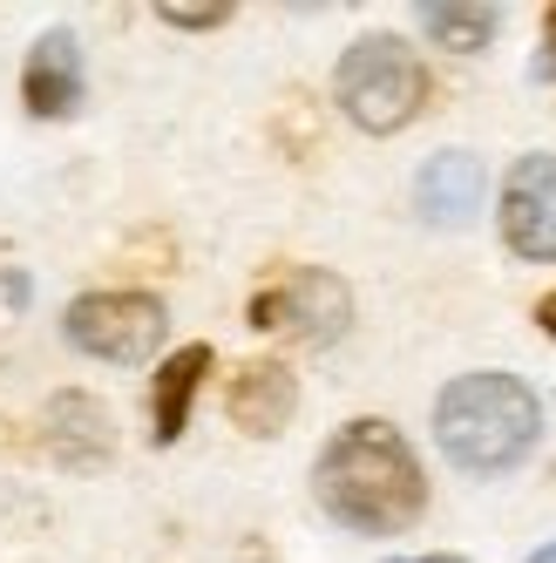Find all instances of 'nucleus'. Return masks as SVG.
Instances as JSON below:
<instances>
[{"label":"nucleus","mask_w":556,"mask_h":563,"mask_svg":"<svg viewBox=\"0 0 556 563\" xmlns=\"http://www.w3.org/2000/svg\"><path fill=\"white\" fill-rule=\"evenodd\" d=\"M502 238L515 258H556V156H523L502 184Z\"/></svg>","instance_id":"423d86ee"},{"label":"nucleus","mask_w":556,"mask_h":563,"mask_svg":"<svg viewBox=\"0 0 556 563\" xmlns=\"http://www.w3.org/2000/svg\"><path fill=\"white\" fill-rule=\"evenodd\" d=\"M21 102L27 115L42 123H62V115L82 109V48H75L68 27H48L27 55V75H21Z\"/></svg>","instance_id":"0eeeda50"},{"label":"nucleus","mask_w":556,"mask_h":563,"mask_svg":"<svg viewBox=\"0 0 556 563\" xmlns=\"http://www.w3.org/2000/svg\"><path fill=\"white\" fill-rule=\"evenodd\" d=\"M530 563H556V543H543V550H536V556H530Z\"/></svg>","instance_id":"dca6fc26"},{"label":"nucleus","mask_w":556,"mask_h":563,"mask_svg":"<svg viewBox=\"0 0 556 563\" xmlns=\"http://www.w3.org/2000/svg\"><path fill=\"white\" fill-rule=\"evenodd\" d=\"M414 563H462V556H414Z\"/></svg>","instance_id":"f3484780"},{"label":"nucleus","mask_w":556,"mask_h":563,"mask_svg":"<svg viewBox=\"0 0 556 563\" xmlns=\"http://www.w3.org/2000/svg\"><path fill=\"white\" fill-rule=\"evenodd\" d=\"M543 62L556 68V8H549V55H543ZM549 68H543V75H549Z\"/></svg>","instance_id":"2eb2a0df"},{"label":"nucleus","mask_w":556,"mask_h":563,"mask_svg":"<svg viewBox=\"0 0 556 563\" xmlns=\"http://www.w3.org/2000/svg\"><path fill=\"white\" fill-rule=\"evenodd\" d=\"M536 327H543V333H549V340H556V292H549V299H543V306H536Z\"/></svg>","instance_id":"4468645a"},{"label":"nucleus","mask_w":556,"mask_h":563,"mask_svg":"<svg viewBox=\"0 0 556 563\" xmlns=\"http://www.w3.org/2000/svg\"><path fill=\"white\" fill-rule=\"evenodd\" d=\"M156 14H164L170 27H218L237 8H231V0H190V8H184V0H156Z\"/></svg>","instance_id":"ddd939ff"},{"label":"nucleus","mask_w":556,"mask_h":563,"mask_svg":"<svg viewBox=\"0 0 556 563\" xmlns=\"http://www.w3.org/2000/svg\"><path fill=\"white\" fill-rule=\"evenodd\" d=\"M536 434H543V408L515 374H462L434 400V441L468 475L515 468L536 449Z\"/></svg>","instance_id":"f03ea898"},{"label":"nucleus","mask_w":556,"mask_h":563,"mask_svg":"<svg viewBox=\"0 0 556 563\" xmlns=\"http://www.w3.org/2000/svg\"><path fill=\"white\" fill-rule=\"evenodd\" d=\"M340 109L360 123L367 136H393L408 130L421 102H427V68L421 55L401 42V34H367V42H353L340 55Z\"/></svg>","instance_id":"7ed1b4c3"},{"label":"nucleus","mask_w":556,"mask_h":563,"mask_svg":"<svg viewBox=\"0 0 556 563\" xmlns=\"http://www.w3.org/2000/svg\"><path fill=\"white\" fill-rule=\"evenodd\" d=\"M421 21L448 55H475L496 34V8H462V0H434V8H421Z\"/></svg>","instance_id":"f8f14e48"},{"label":"nucleus","mask_w":556,"mask_h":563,"mask_svg":"<svg viewBox=\"0 0 556 563\" xmlns=\"http://www.w3.org/2000/svg\"><path fill=\"white\" fill-rule=\"evenodd\" d=\"M292 408H299V387H292V374L278 367V360H252V367H237V380H231V421L245 428V434L271 441L278 428L292 421Z\"/></svg>","instance_id":"9d476101"},{"label":"nucleus","mask_w":556,"mask_h":563,"mask_svg":"<svg viewBox=\"0 0 556 563\" xmlns=\"http://www.w3.org/2000/svg\"><path fill=\"white\" fill-rule=\"evenodd\" d=\"M42 441L55 449L62 468H102L109 449H115V428H109V415H102V400H96V394H75V387H68V394L48 400Z\"/></svg>","instance_id":"1a4fd4ad"},{"label":"nucleus","mask_w":556,"mask_h":563,"mask_svg":"<svg viewBox=\"0 0 556 563\" xmlns=\"http://www.w3.org/2000/svg\"><path fill=\"white\" fill-rule=\"evenodd\" d=\"M252 327L333 346L353 327V292H346V278H333V272H292L286 286H271V292L252 299Z\"/></svg>","instance_id":"39448f33"},{"label":"nucleus","mask_w":556,"mask_h":563,"mask_svg":"<svg viewBox=\"0 0 556 563\" xmlns=\"http://www.w3.org/2000/svg\"><path fill=\"white\" fill-rule=\"evenodd\" d=\"M68 340L109 360V367H136V360L156 353V340H164V299H149V292H82L68 306Z\"/></svg>","instance_id":"20e7f679"},{"label":"nucleus","mask_w":556,"mask_h":563,"mask_svg":"<svg viewBox=\"0 0 556 563\" xmlns=\"http://www.w3.org/2000/svg\"><path fill=\"white\" fill-rule=\"evenodd\" d=\"M414 211L434 224V231H455L482 211V164L468 150H442L421 164V184H414Z\"/></svg>","instance_id":"6e6552de"},{"label":"nucleus","mask_w":556,"mask_h":563,"mask_svg":"<svg viewBox=\"0 0 556 563\" xmlns=\"http://www.w3.org/2000/svg\"><path fill=\"white\" fill-rule=\"evenodd\" d=\"M204 374H211V346H184V353H170L164 367H156V394H149L156 441H177L184 434L190 400H197V387H204Z\"/></svg>","instance_id":"9b49d317"},{"label":"nucleus","mask_w":556,"mask_h":563,"mask_svg":"<svg viewBox=\"0 0 556 563\" xmlns=\"http://www.w3.org/2000/svg\"><path fill=\"white\" fill-rule=\"evenodd\" d=\"M312 496H320V509L340 522V530L401 537L408 522L427 509V475H421L408 434L393 421H353L320 449Z\"/></svg>","instance_id":"f257e3e1"}]
</instances>
